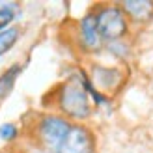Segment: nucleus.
Returning a JSON list of instances; mask_svg holds the SVG:
<instances>
[{"mask_svg":"<svg viewBox=\"0 0 153 153\" xmlns=\"http://www.w3.org/2000/svg\"><path fill=\"white\" fill-rule=\"evenodd\" d=\"M84 75L86 67L75 65L52 90V103L49 110L62 114L71 123H88L97 112L84 84Z\"/></svg>","mask_w":153,"mask_h":153,"instance_id":"1","label":"nucleus"},{"mask_svg":"<svg viewBox=\"0 0 153 153\" xmlns=\"http://www.w3.org/2000/svg\"><path fill=\"white\" fill-rule=\"evenodd\" d=\"M71 121L54 110H45L37 114L28 127V138L32 148L45 151H58L62 148L67 133L71 129Z\"/></svg>","mask_w":153,"mask_h":153,"instance_id":"2","label":"nucleus"},{"mask_svg":"<svg viewBox=\"0 0 153 153\" xmlns=\"http://www.w3.org/2000/svg\"><path fill=\"white\" fill-rule=\"evenodd\" d=\"M91 10L95 13L97 30L101 34L105 45L131 37L133 25L127 19L125 11L121 10L120 2H101V4H95Z\"/></svg>","mask_w":153,"mask_h":153,"instance_id":"3","label":"nucleus"},{"mask_svg":"<svg viewBox=\"0 0 153 153\" xmlns=\"http://www.w3.org/2000/svg\"><path fill=\"white\" fill-rule=\"evenodd\" d=\"M86 71L95 90L108 95L110 99L116 97L129 82V65L123 64H116V62L105 64L94 60V62L88 64Z\"/></svg>","mask_w":153,"mask_h":153,"instance_id":"4","label":"nucleus"},{"mask_svg":"<svg viewBox=\"0 0 153 153\" xmlns=\"http://www.w3.org/2000/svg\"><path fill=\"white\" fill-rule=\"evenodd\" d=\"M71 39H73L71 43L75 45V49L79 51V54L86 58H94L105 52V41L97 30L94 10H88L82 17L75 21Z\"/></svg>","mask_w":153,"mask_h":153,"instance_id":"5","label":"nucleus"},{"mask_svg":"<svg viewBox=\"0 0 153 153\" xmlns=\"http://www.w3.org/2000/svg\"><path fill=\"white\" fill-rule=\"evenodd\" d=\"M60 153H97V134L88 123H73Z\"/></svg>","mask_w":153,"mask_h":153,"instance_id":"6","label":"nucleus"},{"mask_svg":"<svg viewBox=\"0 0 153 153\" xmlns=\"http://www.w3.org/2000/svg\"><path fill=\"white\" fill-rule=\"evenodd\" d=\"M121 10L133 26H149L153 22V0H121Z\"/></svg>","mask_w":153,"mask_h":153,"instance_id":"7","label":"nucleus"},{"mask_svg":"<svg viewBox=\"0 0 153 153\" xmlns=\"http://www.w3.org/2000/svg\"><path fill=\"white\" fill-rule=\"evenodd\" d=\"M25 71V65L21 62H13L6 67L4 71H0V101L10 97V94L13 91L15 84H17L19 76Z\"/></svg>","mask_w":153,"mask_h":153,"instance_id":"8","label":"nucleus"},{"mask_svg":"<svg viewBox=\"0 0 153 153\" xmlns=\"http://www.w3.org/2000/svg\"><path fill=\"white\" fill-rule=\"evenodd\" d=\"M105 52L110 54L112 62L129 65V60H131V56H133V47H131V41L129 39H121V41L106 43L105 45Z\"/></svg>","mask_w":153,"mask_h":153,"instance_id":"9","label":"nucleus"},{"mask_svg":"<svg viewBox=\"0 0 153 153\" xmlns=\"http://www.w3.org/2000/svg\"><path fill=\"white\" fill-rule=\"evenodd\" d=\"M22 17V7L19 2H6L0 0V32L13 26Z\"/></svg>","mask_w":153,"mask_h":153,"instance_id":"10","label":"nucleus"},{"mask_svg":"<svg viewBox=\"0 0 153 153\" xmlns=\"http://www.w3.org/2000/svg\"><path fill=\"white\" fill-rule=\"evenodd\" d=\"M21 37H22V26L19 25H13L4 32H0V60L17 47Z\"/></svg>","mask_w":153,"mask_h":153,"instance_id":"11","label":"nucleus"},{"mask_svg":"<svg viewBox=\"0 0 153 153\" xmlns=\"http://www.w3.org/2000/svg\"><path fill=\"white\" fill-rule=\"evenodd\" d=\"M21 127L15 123V121H2L0 123V144L4 146H11L21 138Z\"/></svg>","mask_w":153,"mask_h":153,"instance_id":"12","label":"nucleus"},{"mask_svg":"<svg viewBox=\"0 0 153 153\" xmlns=\"http://www.w3.org/2000/svg\"><path fill=\"white\" fill-rule=\"evenodd\" d=\"M32 153H60V151H45V149H36V148H32Z\"/></svg>","mask_w":153,"mask_h":153,"instance_id":"13","label":"nucleus"}]
</instances>
